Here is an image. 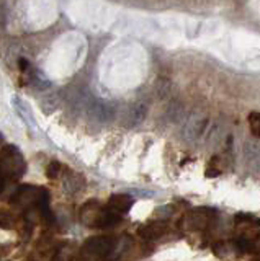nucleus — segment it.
Masks as SVG:
<instances>
[{
  "label": "nucleus",
  "instance_id": "nucleus-2",
  "mask_svg": "<svg viewBox=\"0 0 260 261\" xmlns=\"http://www.w3.org/2000/svg\"><path fill=\"white\" fill-rule=\"evenodd\" d=\"M12 202L18 204V206H27L31 209L36 207L38 211H41L48 207V204H50V194L43 188L23 185L12 196Z\"/></svg>",
  "mask_w": 260,
  "mask_h": 261
},
{
  "label": "nucleus",
  "instance_id": "nucleus-7",
  "mask_svg": "<svg viewBox=\"0 0 260 261\" xmlns=\"http://www.w3.org/2000/svg\"><path fill=\"white\" fill-rule=\"evenodd\" d=\"M146 114H148V105L143 103V101H137L128 108L126 116H125V124L129 127L139 124V122L144 121Z\"/></svg>",
  "mask_w": 260,
  "mask_h": 261
},
{
  "label": "nucleus",
  "instance_id": "nucleus-12",
  "mask_svg": "<svg viewBox=\"0 0 260 261\" xmlns=\"http://www.w3.org/2000/svg\"><path fill=\"white\" fill-rule=\"evenodd\" d=\"M13 106H15V110H17V113L23 118V121H25L27 124L33 126V127L36 126L35 124V119H33V114H31V111H30V108L27 106L25 101L20 100V98H13Z\"/></svg>",
  "mask_w": 260,
  "mask_h": 261
},
{
  "label": "nucleus",
  "instance_id": "nucleus-4",
  "mask_svg": "<svg viewBox=\"0 0 260 261\" xmlns=\"http://www.w3.org/2000/svg\"><path fill=\"white\" fill-rule=\"evenodd\" d=\"M208 126V118L203 113H193L192 116L186 118L183 126V139L186 142H195L205 134V129Z\"/></svg>",
  "mask_w": 260,
  "mask_h": 261
},
{
  "label": "nucleus",
  "instance_id": "nucleus-17",
  "mask_svg": "<svg viewBox=\"0 0 260 261\" xmlns=\"http://www.w3.org/2000/svg\"><path fill=\"white\" fill-rule=\"evenodd\" d=\"M51 261H66L64 259V253H58V255H56Z\"/></svg>",
  "mask_w": 260,
  "mask_h": 261
},
{
  "label": "nucleus",
  "instance_id": "nucleus-14",
  "mask_svg": "<svg viewBox=\"0 0 260 261\" xmlns=\"http://www.w3.org/2000/svg\"><path fill=\"white\" fill-rule=\"evenodd\" d=\"M167 116L172 119L174 122L177 121H180L185 118V110H183V106L180 103H172L170 105V108L167 110Z\"/></svg>",
  "mask_w": 260,
  "mask_h": 261
},
{
  "label": "nucleus",
  "instance_id": "nucleus-8",
  "mask_svg": "<svg viewBox=\"0 0 260 261\" xmlns=\"http://www.w3.org/2000/svg\"><path fill=\"white\" fill-rule=\"evenodd\" d=\"M121 220L120 214H116V212H113L111 209H100L99 214H97L95 220L92 227H99V228H111L115 227L118 222Z\"/></svg>",
  "mask_w": 260,
  "mask_h": 261
},
{
  "label": "nucleus",
  "instance_id": "nucleus-19",
  "mask_svg": "<svg viewBox=\"0 0 260 261\" xmlns=\"http://www.w3.org/2000/svg\"><path fill=\"white\" fill-rule=\"evenodd\" d=\"M255 245L260 248V237H257V242H255Z\"/></svg>",
  "mask_w": 260,
  "mask_h": 261
},
{
  "label": "nucleus",
  "instance_id": "nucleus-11",
  "mask_svg": "<svg viewBox=\"0 0 260 261\" xmlns=\"http://www.w3.org/2000/svg\"><path fill=\"white\" fill-rule=\"evenodd\" d=\"M62 183L69 193H77L84 188V176L77 173V171H67Z\"/></svg>",
  "mask_w": 260,
  "mask_h": 261
},
{
  "label": "nucleus",
  "instance_id": "nucleus-3",
  "mask_svg": "<svg viewBox=\"0 0 260 261\" xmlns=\"http://www.w3.org/2000/svg\"><path fill=\"white\" fill-rule=\"evenodd\" d=\"M116 240L113 237H90L84 243V253L88 256L95 258H105L115 250Z\"/></svg>",
  "mask_w": 260,
  "mask_h": 261
},
{
  "label": "nucleus",
  "instance_id": "nucleus-9",
  "mask_svg": "<svg viewBox=\"0 0 260 261\" xmlns=\"http://www.w3.org/2000/svg\"><path fill=\"white\" fill-rule=\"evenodd\" d=\"M134 199L128 194H113L108 201V209H111L116 214H126V212L133 207Z\"/></svg>",
  "mask_w": 260,
  "mask_h": 261
},
{
  "label": "nucleus",
  "instance_id": "nucleus-16",
  "mask_svg": "<svg viewBox=\"0 0 260 261\" xmlns=\"http://www.w3.org/2000/svg\"><path fill=\"white\" fill-rule=\"evenodd\" d=\"M59 171H61V163L59 162H51L50 165H48L46 168V176L50 178V179H54L56 176L59 175Z\"/></svg>",
  "mask_w": 260,
  "mask_h": 261
},
{
  "label": "nucleus",
  "instance_id": "nucleus-13",
  "mask_svg": "<svg viewBox=\"0 0 260 261\" xmlns=\"http://www.w3.org/2000/svg\"><path fill=\"white\" fill-rule=\"evenodd\" d=\"M234 222L238 225H249V227H258L260 219L252 214H238L234 217Z\"/></svg>",
  "mask_w": 260,
  "mask_h": 261
},
{
  "label": "nucleus",
  "instance_id": "nucleus-10",
  "mask_svg": "<svg viewBox=\"0 0 260 261\" xmlns=\"http://www.w3.org/2000/svg\"><path fill=\"white\" fill-rule=\"evenodd\" d=\"M166 232V225L162 222H151V224H146L143 225L137 233H139L141 239L144 240H156L159 237H162V233Z\"/></svg>",
  "mask_w": 260,
  "mask_h": 261
},
{
  "label": "nucleus",
  "instance_id": "nucleus-15",
  "mask_svg": "<svg viewBox=\"0 0 260 261\" xmlns=\"http://www.w3.org/2000/svg\"><path fill=\"white\" fill-rule=\"evenodd\" d=\"M249 127L250 133L260 137V113H250L249 114Z\"/></svg>",
  "mask_w": 260,
  "mask_h": 261
},
{
  "label": "nucleus",
  "instance_id": "nucleus-1",
  "mask_svg": "<svg viewBox=\"0 0 260 261\" xmlns=\"http://www.w3.org/2000/svg\"><path fill=\"white\" fill-rule=\"evenodd\" d=\"M27 163L23 155L15 145H5L0 150V178L7 179H18L25 175Z\"/></svg>",
  "mask_w": 260,
  "mask_h": 261
},
{
  "label": "nucleus",
  "instance_id": "nucleus-5",
  "mask_svg": "<svg viewBox=\"0 0 260 261\" xmlns=\"http://www.w3.org/2000/svg\"><path fill=\"white\" fill-rule=\"evenodd\" d=\"M88 114L99 122H108L115 118V106L105 101H93L88 108Z\"/></svg>",
  "mask_w": 260,
  "mask_h": 261
},
{
  "label": "nucleus",
  "instance_id": "nucleus-18",
  "mask_svg": "<svg viewBox=\"0 0 260 261\" xmlns=\"http://www.w3.org/2000/svg\"><path fill=\"white\" fill-rule=\"evenodd\" d=\"M4 188H5V179H4V178H0V193L4 191Z\"/></svg>",
  "mask_w": 260,
  "mask_h": 261
},
{
  "label": "nucleus",
  "instance_id": "nucleus-6",
  "mask_svg": "<svg viewBox=\"0 0 260 261\" xmlns=\"http://www.w3.org/2000/svg\"><path fill=\"white\" fill-rule=\"evenodd\" d=\"M213 219V214H211V211L208 209H197L190 212L188 216H186V225H188L190 230H200V228L206 227V224L209 220Z\"/></svg>",
  "mask_w": 260,
  "mask_h": 261
}]
</instances>
